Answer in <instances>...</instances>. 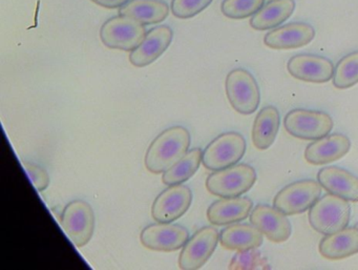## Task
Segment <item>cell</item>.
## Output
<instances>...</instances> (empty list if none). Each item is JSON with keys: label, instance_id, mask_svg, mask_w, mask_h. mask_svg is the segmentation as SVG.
<instances>
[{"label": "cell", "instance_id": "cell-1", "mask_svg": "<svg viewBox=\"0 0 358 270\" xmlns=\"http://www.w3.org/2000/svg\"><path fill=\"white\" fill-rule=\"evenodd\" d=\"M190 141L189 132L181 125L165 129L155 138L146 150V169L156 175L164 173L187 154Z\"/></svg>", "mask_w": 358, "mask_h": 270}, {"label": "cell", "instance_id": "cell-2", "mask_svg": "<svg viewBox=\"0 0 358 270\" xmlns=\"http://www.w3.org/2000/svg\"><path fill=\"white\" fill-rule=\"evenodd\" d=\"M350 217L349 201L330 192L318 199L308 215L311 227L322 234H334L347 227Z\"/></svg>", "mask_w": 358, "mask_h": 270}, {"label": "cell", "instance_id": "cell-3", "mask_svg": "<svg viewBox=\"0 0 358 270\" xmlns=\"http://www.w3.org/2000/svg\"><path fill=\"white\" fill-rule=\"evenodd\" d=\"M257 171L248 164H236L208 176L206 188L213 196L232 198L246 194L257 182Z\"/></svg>", "mask_w": 358, "mask_h": 270}, {"label": "cell", "instance_id": "cell-4", "mask_svg": "<svg viewBox=\"0 0 358 270\" xmlns=\"http://www.w3.org/2000/svg\"><path fill=\"white\" fill-rule=\"evenodd\" d=\"M146 33L144 24L119 14L102 24L100 39L108 49L131 52L143 41Z\"/></svg>", "mask_w": 358, "mask_h": 270}, {"label": "cell", "instance_id": "cell-5", "mask_svg": "<svg viewBox=\"0 0 358 270\" xmlns=\"http://www.w3.org/2000/svg\"><path fill=\"white\" fill-rule=\"evenodd\" d=\"M225 90L228 101L236 112L251 115L259 108L261 102L259 85L252 74L245 69H234L228 73Z\"/></svg>", "mask_w": 358, "mask_h": 270}, {"label": "cell", "instance_id": "cell-6", "mask_svg": "<svg viewBox=\"0 0 358 270\" xmlns=\"http://www.w3.org/2000/svg\"><path fill=\"white\" fill-rule=\"evenodd\" d=\"M246 140L236 132L222 134L203 152L202 163L208 171H220L236 165L246 152Z\"/></svg>", "mask_w": 358, "mask_h": 270}, {"label": "cell", "instance_id": "cell-7", "mask_svg": "<svg viewBox=\"0 0 358 270\" xmlns=\"http://www.w3.org/2000/svg\"><path fill=\"white\" fill-rule=\"evenodd\" d=\"M60 224L73 244L81 248L93 238L95 213L87 201L74 200L62 211Z\"/></svg>", "mask_w": 358, "mask_h": 270}, {"label": "cell", "instance_id": "cell-8", "mask_svg": "<svg viewBox=\"0 0 358 270\" xmlns=\"http://www.w3.org/2000/svg\"><path fill=\"white\" fill-rule=\"evenodd\" d=\"M332 117L320 111L295 108L284 119L286 131L301 140H317L329 135L333 129Z\"/></svg>", "mask_w": 358, "mask_h": 270}, {"label": "cell", "instance_id": "cell-9", "mask_svg": "<svg viewBox=\"0 0 358 270\" xmlns=\"http://www.w3.org/2000/svg\"><path fill=\"white\" fill-rule=\"evenodd\" d=\"M322 188L315 180H301L289 184L276 194L273 206L286 215L305 213L320 199Z\"/></svg>", "mask_w": 358, "mask_h": 270}, {"label": "cell", "instance_id": "cell-10", "mask_svg": "<svg viewBox=\"0 0 358 270\" xmlns=\"http://www.w3.org/2000/svg\"><path fill=\"white\" fill-rule=\"evenodd\" d=\"M219 241L217 228H201L184 245L180 253L179 267L185 270L200 269L215 253Z\"/></svg>", "mask_w": 358, "mask_h": 270}, {"label": "cell", "instance_id": "cell-11", "mask_svg": "<svg viewBox=\"0 0 358 270\" xmlns=\"http://www.w3.org/2000/svg\"><path fill=\"white\" fill-rule=\"evenodd\" d=\"M188 239L189 232L183 226L163 222L146 226L140 234L144 247L162 253H173L183 248Z\"/></svg>", "mask_w": 358, "mask_h": 270}, {"label": "cell", "instance_id": "cell-12", "mask_svg": "<svg viewBox=\"0 0 358 270\" xmlns=\"http://www.w3.org/2000/svg\"><path fill=\"white\" fill-rule=\"evenodd\" d=\"M192 202L189 187L182 184L171 185L163 190L152 203V219L163 223H171L185 215Z\"/></svg>", "mask_w": 358, "mask_h": 270}, {"label": "cell", "instance_id": "cell-13", "mask_svg": "<svg viewBox=\"0 0 358 270\" xmlns=\"http://www.w3.org/2000/svg\"><path fill=\"white\" fill-rule=\"evenodd\" d=\"M287 70L293 78L310 83H326L333 79L335 66L324 56L299 54L287 62Z\"/></svg>", "mask_w": 358, "mask_h": 270}, {"label": "cell", "instance_id": "cell-14", "mask_svg": "<svg viewBox=\"0 0 358 270\" xmlns=\"http://www.w3.org/2000/svg\"><path fill=\"white\" fill-rule=\"evenodd\" d=\"M250 223L273 243L286 242L292 232L286 215L269 205H257L251 211Z\"/></svg>", "mask_w": 358, "mask_h": 270}, {"label": "cell", "instance_id": "cell-15", "mask_svg": "<svg viewBox=\"0 0 358 270\" xmlns=\"http://www.w3.org/2000/svg\"><path fill=\"white\" fill-rule=\"evenodd\" d=\"M173 32L171 27L158 26L146 33L143 41L129 54V62L136 68H144L156 62L171 45Z\"/></svg>", "mask_w": 358, "mask_h": 270}, {"label": "cell", "instance_id": "cell-16", "mask_svg": "<svg viewBox=\"0 0 358 270\" xmlns=\"http://www.w3.org/2000/svg\"><path fill=\"white\" fill-rule=\"evenodd\" d=\"M315 38V30L307 22H290L268 32L264 37L266 47L272 50L299 49Z\"/></svg>", "mask_w": 358, "mask_h": 270}, {"label": "cell", "instance_id": "cell-17", "mask_svg": "<svg viewBox=\"0 0 358 270\" xmlns=\"http://www.w3.org/2000/svg\"><path fill=\"white\" fill-rule=\"evenodd\" d=\"M351 141L343 134L327 135L314 140L305 150V159L312 165H324L339 160L349 152Z\"/></svg>", "mask_w": 358, "mask_h": 270}, {"label": "cell", "instance_id": "cell-18", "mask_svg": "<svg viewBox=\"0 0 358 270\" xmlns=\"http://www.w3.org/2000/svg\"><path fill=\"white\" fill-rule=\"evenodd\" d=\"M252 207V200L248 197L222 198L208 207L207 219L213 225H230L248 218Z\"/></svg>", "mask_w": 358, "mask_h": 270}, {"label": "cell", "instance_id": "cell-19", "mask_svg": "<svg viewBox=\"0 0 358 270\" xmlns=\"http://www.w3.org/2000/svg\"><path fill=\"white\" fill-rule=\"evenodd\" d=\"M324 259L339 261L358 253V227H345L334 234H324L318 245Z\"/></svg>", "mask_w": 358, "mask_h": 270}, {"label": "cell", "instance_id": "cell-20", "mask_svg": "<svg viewBox=\"0 0 358 270\" xmlns=\"http://www.w3.org/2000/svg\"><path fill=\"white\" fill-rule=\"evenodd\" d=\"M317 181L327 192L349 202H358V177L347 169L327 166L317 173Z\"/></svg>", "mask_w": 358, "mask_h": 270}, {"label": "cell", "instance_id": "cell-21", "mask_svg": "<svg viewBox=\"0 0 358 270\" xmlns=\"http://www.w3.org/2000/svg\"><path fill=\"white\" fill-rule=\"evenodd\" d=\"M169 12L171 9L164 0H129L119 9L120 15L133 18L144 26L164 22Z\"/></svg>", "mask_w": 358, "mask_h": 270}, {"label": "cell", "instance_id": "cell-22", "mask_svg": "<svg viewBox=\"0 0 358 270\" xmlns=\"http://www.w3.org/2000/svg\"><path fill=\"white\" fill-rule=\"evenodd\" d=\"M264 234L249 224H230L220 232V243L228 250L240 251L259 248L263 244Z\"/></svg>", "mask_w": 358, "mask_h": 270}, {"label": "cell", "instance_id": "cell-23", "mask_svg": "<svg viewBox=\"0 0 358 270\" xmlns=\"http://www.w3.org/2000/svg\"><path fill=\"white\" fill-rule=\"evenodd\" d=\"M294 0H270L250 20L253 30H273L292 16Z\"/></svg>", "mask_w": 358, "mask_h": 270}, {"label": "cell", "instance_id": "cell-24", "mask_svg": "<svg viewBox=\"0 0 358 270\" xmlns=\"http://www.w3.org/2000/svg\"><path fill=\"white\" fill-rule=\"evenodd\" d=\"M280 125V113L276 108L269 106L259 111L253 123V145L259 150H268L275 141Z\"/></svg>", "mask_w": 358, "mask_h": 270}, {"label": "cell", "instance_id": "cell-25", "mask_svg": "<svg viewBox=\"0 0 358 270\" xmlns=\"http://www.w3.org/2000/svg\"><path fill=\"white\" fill-rule=\"evenodd\" d=\"M203 152L201 148L188 150L187 154L180 159L171 169L163 173L162 182L165 185L183 184L198 171L202 163Z\"/></svg>", "mask_w": 358, "mask_h": 270}, {"label": "cell", "instance_id": "cell-26", "mask_svg": "<svg viewBox=\"0 0 358 270\" xmlns=\"http://www.w3.org/2000/svg\"><path fill=\"white\" fill-rule=\"evenodd\" d=\"M358 83V51L341 58L335 66L333 85L338 90H347Z\"/></svg>", "mask_w": 358, "mask_h": 270}, {"label": "cell", "instance_id": "cell-27", "mask_svg": "<svg viewBox=\"0 0 358 270\" xmlns=\"http://www.w3.org/2000/svg\"><path fill=\"white\" fill-rule=\"evenodd\" d=\"M265 5V0H223L221 11L229 20L252 17Z\"/></svg>", "mask_w": 358, "mask_h": 270}, {"label": "cell", "instance_id": "cell-28", "mask_svg": "<svg viewBox=\"0 0 358 270\" xmlns=\"http://www.w3.org/2000/svg\"><path fill=\"white\" fill-rule=\"evenodd\" d=\"M229 269H269L267 260L257 248L240 250L230 262Z\"/></svg>", "mask_w": 358, "mask_h": 270}, {"label": "cell", "instance_id": "cell-29", "mask_svg": "<svg viewBox=\"0 0 358 270\" xmlns=\"http://www.w3.org/2000/svg\"><path fill=\"white\" fill-rule=\"evenodd\" d=\"M213 0H173L171 11L179 20H189L204 11Z\"/></svg>", "mask_w": 358, "mask_h": 270}, {"label": "cell", "instance_id": "cell-30", "mask_svg": "<svg viewBox=\"0 0 358 270\" xmlns=\"http://www.w3.org/2000/svg\"><path fill=\"white\" fill-rule=\"evenodd\" d=\"M24 169L28 173L33 185L35 186L39 192H43L47 190L50 185V176L48 171L41 165L35 164V163L24 161L22 162Z\"/></svg>", "mask_w": 358, "mask_h": 270}, {"label": "cell", "instance_id": "cell-31", "mask_svg": "<svg viewBox=\"0 0 358 270\" xmlns=\"http://www.w3.org/2000/svg\"><path fill=\"white\" fill-rule=\"evenodd\" d=\"M91 1L106 9H120L129 0H91Z\"/></svg>", "mask_w": 358, "mask_h": 270}]
</instances>
